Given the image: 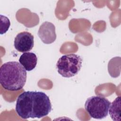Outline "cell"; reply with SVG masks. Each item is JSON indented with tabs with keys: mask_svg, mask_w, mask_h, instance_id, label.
<instances>
[{
	"mask_svg": "<svg viewBox=\"0 0 121 121\" xmlns=\"http://www.w3.org/2000/svg\"><path fill=\"white\" fill-rule=\"evenodd\" d=\"M52 109L49 96L40 91H25L17 97L16 112L23 119L42 118L47 116Z\"/></svg>",
	"mask_w": 121,
	"mask_h": 121,
	"instance_id": "obj_1",
	"label": "cell"
},
{
	"mask_svg": "<svg viewBox=\"0 0 121 121\" xmlns=\"http://www.w3.org/2000/svg\"><path fill=\"white\" fill-rule=\"evenodd\" d=\"M26 80V72L18 62L10 61L3 63L0 68V83L5 90H21Z\"/></svg>",
	"mask_w": 121,
	"mask_h": 121,
	"instance_id": "obj_2",
	"label": "cell"
},
{
	"mask_svg": "<svg viewBox=\"0 0 121 121\" xmlns=\"http://www.w3.org/2000/svg\"><path fill=\"white\" fill-rule=\"evenodd\" d=\"M82 58L80 56L72 53L60 57L56 63L58 72L64 78L76 76L82 67Z\"/></svg>",
	"mask_w": 121,
	"mask_h": 121,
	"instance_id": "obj_3",
	"label": "cell"
},
{
	"mask_svg": "<svg viewBox=\"0 0 121 121\" xmlns=\"http://www.w3.org/2000/svg\"><path fill=\"white\" fill-rule=\"evenodd\" d=\"M110 104L111 102L105 97L95 95L87 98L85 108L91 118L102 119L107 116Z\"/></svg>",
	"mask_w": 121,
	"mask_h": 121,
	"instance_id": "obj_4",
	"label": "cell"
},
{
	"mask_svg": "<svg viewBox=\"0 0 121 121\" xmlns=\"http://www.w3.org/2000/svg\"><path fill=\"white\" fill-rule=\"evenodd\" d=\"M34 36L28 32H20L14 39V47L17 51L21 52L30 51L34 47Z\"/></svg>",
	"mask_w": 121,
	"mask_h": 121,
	"instance_id": "obj_5",
	"label": "cell"
},
{
	"mask_svg": "<svg viewBox=\"0 0 121 121\" xmlns=\"http://www.w3.org/2000/svg\"><path fill=\"white\" fill-rule=\"evenodd\" d=\"M38 35L41 40L45 44H51L56 39L55 26L51 22L45 21L40 26Z\"/></svg>",
	"mask_w": 121,
	"mask_h": 121,
	"instance_id": "obj_6",
	"label": "cell"
},
{
	"mask_svg": "<svg viewBox=\"0 0 121 121\" xmlns=\"http://www.w3.org/2000/svg\"><path fill=\"white\" fill-rule=\"evenodd\" d=\"M19 63L27 71L34 69L37 64V58L33 52H24L19 59Z\"/></svg>",
	"mask_w": 121,
	"mask_h": 121,
	"instance_id": "obj_7",
	"label": "cell"
},
{
	"mask_svg": "<svg viewBox=\"0 0 121 121\" xmlns=\"http://www.w3.org/2000/svg\"><path fill=\"white\" fill-rule=\"evenodd\" d=\"M121 97L119 96L110 104L109 112L112 119L114 121H121Z\"/></svg>",
	"mask_w": 121,
	"mask_h": 121,
	"instance_id": "obj_8",
	"label": "cell"
},
{
	"mask_svg": "<svg viewBox=\"0 0 121 121\" xmlns=\"http://www.w3.org/2000/svg\"><path fill=\"white\" fill-rule=\"evenodd\" d=\"M0 35L6 33L8 30L10 22L9 19L6 16L0 15Z\"/></svg>",
	"mask_w": 121,
	"mask_h": 121,
	"instance_id": "obj_9",
	"label": "cell"
}]
</instances>
